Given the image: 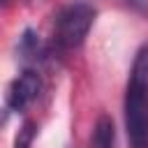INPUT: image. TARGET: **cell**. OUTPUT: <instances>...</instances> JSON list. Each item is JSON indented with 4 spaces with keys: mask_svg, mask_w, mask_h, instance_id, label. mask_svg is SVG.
<instances>
[{
    "mask_svg": "<svg viewBox=\"0 0 148 148\" xmlns=\"http://www.w3.org/2000/svg\"><path fill=\"white\" fill-rule=\"evenodd\" d=\"M30 2H42V0H30Z\"/></svg>",
    "mask_w": 148,
    "mask_h": 148,
    "instance_id": "obj_7",
    "label": "cell"
},
{
    "mask_svg": "<svg viewBox=\"0 0 148 148\" xmlns=\"http://www.w3.org/2000/svg\"><path fill=\"white\" fill-rule=\"evenodd\" d=\"M125 130L132 148H148V46L134 56L125 86Z\"/></svg>",
    "mask_w": 148,
    "mask_h": 148,
    "instance_id": "obj_1",
    "label": "cell"
},
{
    "mask_svg": "<svg viewBox=\"0 0 148 148\" xmlns=\"http://www.w3.org/2000/svg\"><path fill=\"white\" fill-rule=\"evenodd\" d=\"M35 132H37L35 123L25 120V123L21 125V130L16 132V136H14V148H32V139H35Z\"/></svg>",
    "mask_w": 148,
    "mask_h": 148,
    "instance_id": "obj_5",
    "label": "cell"
},
{
    "mask_svg": "<svg viewBox=\"0 0 148 148\" xmlns=\"http://www.w3.org/2000/svg\"><path fill=\"white\" fill-rule=\"evenodd\" d=\"M9 5V0H0V7H7Z\"/></svg>",
    "mask_w": 148,
    "mask_h": 148,
    "instance_id": "obj_6",
    "label": "cell"
},
{
    "mask_svg": "<svg viewBox=\"0 0 148 148\" xmlns=\"http://www.w3.org/2000/svg\"><path fill=\"white\" fill-rule=\"evenodd\" d=\"M95 7L88 5V2H69L65 5L58 16H56V23H53V35H51V46L56 51H72V49H79L92 23H95Z\"/></svg>",
    "mask_w": 148,
    "mask_h": 148,
    "instance_id": "obj_2",
    "label": "cell"
},
{
    "mask_svg": "<svg viewBox=\"0 0 148 148\" xmlns=\"http://www.w3.org/2000/svg\"><path fill=\"white\" fill-rule=\"evenodd\" d=\"M116 143V130L109 116H99L92 130V148H113Z\"/></svg>",
    "mask_w": 148,
    "mask_h": 148,
    "instance_id": "obj_4",
    "label": "cell"
},
{
    "mask_svg": "<svg viewBox=\"0 0 148 148\" xmlns=\"http://www.w3.org/2000/svg\"><path fill=\"white\" fill-rule=\"evenodd\" d=\"M42 90V79L35 69H23L7 88V97H5V109L9 113H21L25 111Z\"/></svg>",
    "mask_w": 148,
    "mask_h": 148,
    "instance_id": "obj_3",
    "label": "cell"
}]
</instances>
